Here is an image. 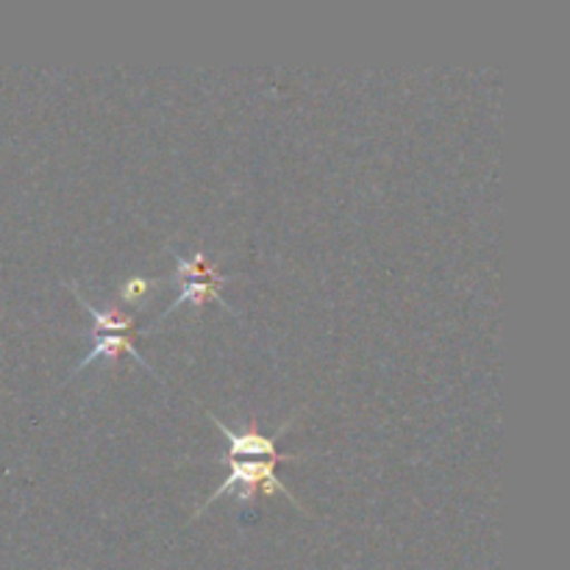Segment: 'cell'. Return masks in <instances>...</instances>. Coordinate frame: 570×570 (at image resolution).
Instances as JSON below:
<instances>
[{"label":"cell","instance_id":"1","mask_svg":"<svg viewBox=\"0 0 570 570\" xmlns=\"http://www.w3.org/2000/svg\"><path fill=\"white\" fill-rule=\"evenodd\" d=\"M226 468H228V476L226 482L220 484V488L215 490V493L209 495V499L204 501V504L198 507V512L195 515H204L206 510H209L212 504H215L217 499H223V495L234 493L237 495L239 504H248L250 499H254L256 493H271V495H287L289 501H293L295 507H298L301 512H304V504H301L298 499H295L293 493L287 490V484L282 482V479L276 476V465L278 462H271V460H243V456H226Z\"/></svg>","mask_w":570,"mask_h":570},{"label":"cell","instance_id":"2","mask_svg":"<svg viewBox=\"0 0 570 570\" xmlns=\"http://www.w3.org/2000/svg\"><path fill=\"white\" fill-rule=\"evenodd\" d=\"M72 293H76V298L81 301V306H87V312L92 315V321H95V332H92L95 348L89 351V356H83V360L78 362V367L72 371V376H76V373H81L83 367L92 365V362H100V360L115 362L126 354V356H131V360H137L145 371H150L156 379H159V373L148 365V360H145V356H139V351L134 348L131 337H134V326H137V321H134V317H115L111 315V309H95L87 298H81V295H78L76 287H72Z\"/></svg>","mask_w":570,"mask_h":570},{"label":"cell","instance_id":"3","mask_svg":"<svg viewBox=\"0 0 570 570\" xmlns=\"http://www.w3.org/2000/svg\"><path fill=\"white\" fill-rule=\"evenodd\" d=\"M176 265H178L176 267V278H178V289H181V293H178V298L173 301V304H167V309L161 312L159 321H156V323L165 321L170 312H176L178 306L187 304V301H193V306H200L204 301H215V304H220L223 309H228L232 315H237V312H234L220 295V287L228 282V276H223V273L217 271L215 265H209V262H206V256L200 254V250H198V254H193V259L176 254Z\"/></svg>","mask_w":570,"mask_h":570},{"label":"cell","instance_id":"4","mask_svg":"<svg viewBox=\"0 0 570 570\" xmlns=\"http://www.w3.org/2000/svg\"><path fill=\"white\" fill-rule=\"evenodd\" d=\"M209 421L215 423V429H220L228 440V456H243V460H271V462H287V460H301V454H282L278 451V438L289 429V423H284L276 434H259V432H237V429L226 426L220 417H215L212 412H206Z\"/></svg>","mask_w":570,"mask_h":570},{"label":"cell","instance_id":"5","mask_svg":"<svg viewBox=\"0 0 570 570\" xmlns=\"http://www.w3.org/2000/svg\"><path fill=\"white\" fill-rule=\"evenodd\" d=\"M154 284H159V278H142V276L128 278V282L120 287V301L131 304V301L142 298V295L148 293V287H154Z\"/></svg>","mask_w":570,"mask_h":570}]
</instances>
